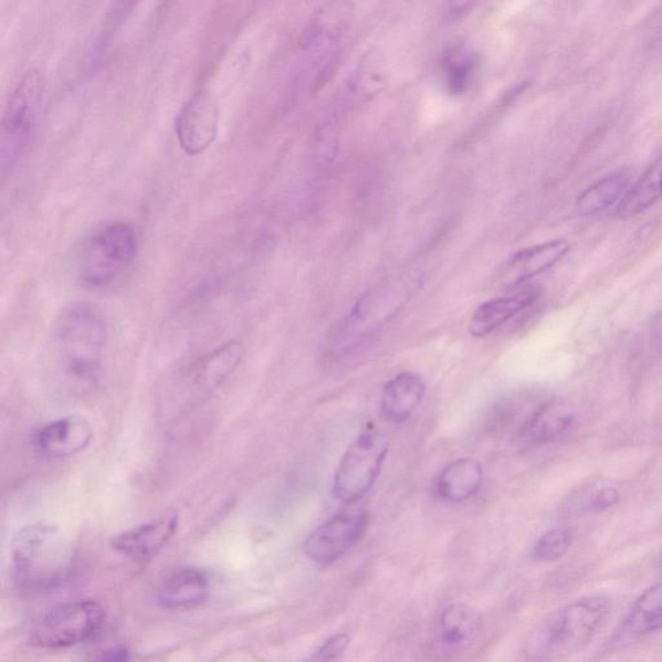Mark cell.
I'll use <instances>...</instances> for the list:
<instances>
[{
	"label": "cell",
	"mask_w": 662,
	"mask_h": 662,
	"mask_svg": "<svg viewBox=\"0 0 662 662\" xmlns=\"http://www.w3.org/2000/svg\"><path fill=\"white\" fill-rule=\"evenodd\" d=\"M55 337L67 386L78 395L93 391L101 380L106 344L102 312L93 304H73L60 316Z\"/></svg>",
	"instance_id": "obj_1"
},
{
	"label": "cell",
	"mask_w": 662,
	"mask_h": 662,
	"mask_svg": "<svg viewBox=\"0 0 662 662\" xmlns=\"http://www.w3.org/2000/svg\"><path fill=\"white\" fill-rule=\"evenodd\" d=\"M610 602L586 597L547 616L532 630L524 652L534 662H559L588 645L610 616Z\"/></svg>",
	"instance_id": "obj_2"
},
{
	"label": "cell",
	"mask_w": 662,
	"mask_h": 662,
	"mask_svg": "<svg viewBox=\"0 0 662 662\" xmlns=\"http://www.w3.org/2000/svg\"><path fill=\"white\" fill-rule=\"evenodd\" d=\"M13 574L22 588H55L71 574L73 555L56 527L36 523L22 528L12 544Z\"/></svg>",
	"instance_id": "obj_3"
},
{
	"label": "cell",
	"mask_w": 662,
	"mask_h": 662,
	"mask_svg": "<svg viewBox=\"0 0 662 662\" xmlns=\"http://www.w3.org/2000/svg\"><path fill=\"white\" fill-rule=\"evenodd\" d=\"M139 254V238L133 225L108 223L91 232L78 255V275L90 288H105L133 267Z\"/></svg>",
	"instance_id": "obj_4"
},
{
	"label": "cell",
	"mask_w": 662,
	"mask_h": 662,
	"mask_svg": "<svg viewBox=\"0 0 662 662\" xmlns=\"http://www.w3.org/2000/svg\"><path fill=\"white\" fill-rule=\"evenodd\" d=\"M242 355L240 341H230L179 371L164 390V414L185 416L202 404L239 367Z\"/></svg>",
	"instance_id": "obj_5"
},
{
	"label": "cell",
	"mask_w": 662,
	"mask_h": 662,
	"mask_svg": "<svg viewBox=\"0 0 662 662\" xmlns=\"http://www.w3.org/2000/svg\"><path fill=\"white\" fill-rule=\"evenodd\" d=\"M44 95L41 72L29 71L14 87L6 105L0 128V177L17 171L32 144Z\"/></svg>",
	"instance_id": "obj_6"
},
{
	"label": "cell",
	"mask_w": 662,
	"mask_h": 662,
	"mask_svg": "<svg viewBox=\"0 0 662 662\" xmlns=\"http://www.w3.org/2000/svg\"><path fill=\"white\" fill-rule=\"evenodd\" d=\"M390 449L387 433L369 423L347 448L334 474L333 493L337 500L353 505L375 486Z\"/></svg>",
	"instance_id": "obj_7"
},
{
	"label": "cell",
	"mask_w": 662,
	"mask_h": 662,
	"mask_svg": "<svg viewBox=\"0 0 662 662\" xmlns=\"http://www.w3.org/2000/svg\"><path fill=\"white\" fill-rule=\"evenodd\" d=\"M104 622V608L93 600L59 606L35 623L32 642L41 649H66L94 638Z\"/></svg>",
	"instance_id": "obj_8"
},
{
	"label": "cell",
	"mask_w": 662,
	"mask_h": 662,
	"mask_svg": "<svg viewBox=\"0 0 662 662\" xmlns=\"http://www.w3.org/2000/svg\"><path fill=\"white\" fill-rule=\"evenodd\" d=\"M368 525L367 509L364 507L345 509L309 534L304 542V553L318 566H332L361 542L367 534Z\"/></svg>",
	"instance_id": "obj_9"
},
{
	"label": "cell",
	"mask_w": 662,
	"mask_h": 662,
	"mask_svg": "<svg viewBox=\"0 0 662 662\" xmlns=\"http://www.w3.org/2000/svg\"><path fill=\"white\" fill-rule=\"evenodd\" d=\"M219 126V108L216 97L208 90H198L182 105L175 122V132L182 150L198 156L216 140Z\"/></svg>",
	"instance_id": "obj_10"
},
{
	"label": "cell",
	"mask_w": 662,
	"mask_h": 662,
	"mask_svg": "<svg viewBox=\"0 0 662 662\" xmlns=\"http://www.w3.org/2000/svg\"><path fill=\"white\" fill-rule=\"evenodd\" d=\"M93 438L94 431L86 418L67 416L36 429L32 444L44 459L61 460L85 451Z\"/></svg>",
	"instance_id": "obj_11"
},
{
	"label": "cell",
	"mask_w": 662,
	"mask_h": 662,
	"mask_svg": "<svg viewBox=\"0 0 662 662\" xmlns=\"http://www.w3.org/2000/svg\"><path fill=\"white\" fill-rule=\"evenodd\" d=\"M477 628L476 614L463 605H449L438 614L431 631L430 653L438 661L459 658Z\"/></svg>",
	"instance_id": "obj_12"
},
{
	"label": "cell",
	"mask_w": 662,
	"mask_h": 662,
	"mask_svg": "<svg viewBox=\"0 0 662 662\" xmlns=\"http://www.w3.org/2000/svg\"><path fill=\"white\" fill-rule=\"evenodd\" d=\"M179 527L178 515L159 517V519L143 524L140 527L122 532L113 538L114 550L136 560H146L156 555L169 544Z\"/></svg>",
	"instance_id": "obj_13"
},
{
	"label": "cell",
	"mask_w": 662,
	"mask_h": 662,
	"mask_svg": "<svg viewBox=\"0 0 662 662\" xmlns=\"http://www.w3.org/2000/svg\"><path fill=\"white\" fill-rule=\"evenodd\" d=\"M569 251V243L563 240L544 242L517 251L508 259L502 272V283L508 287L522 285L525 281L553 269L568 255Z\"/></svg>",
	"instance_id": "obj_14"
},
{
	"label": "cell",
	"mask_w": 662,
	"mask_h": 662,
	"mask_svg": "<svg viewBox=\"0 0 662 662\" xmlns=\"http://www.w3.org/2000/svg\"><path fill=\"white\" fill-rule=\"evenodd\" d=\"M637 171L626 166L593 182L577 197L576 210L581 217H597L620 207L637 181ZM616 208V209H618Z\"/></svg>",
	"instance_id": "obj_15"
},
{
	"label": "cell",
	"mask_w": 662,
	"mask_h": 662,
	"mask_svg": "<svg viewBox=\"0 0 662 662\" xmlns=\"http://www.w3.org/2000/svg\"><path fill=\"white\" fill-rule=\"evenodd\" d=\"M662 629V582L651 586L635 600L622 620L611 642L616 645L633 643Z\"/></svg>",
	"instance_id": "obj_16"
},
{
	"label": "cell",
	"mask_w": 662,
	"mask_h": 662,
	"mask_svg": "<svg viewBox=\"0 0 662 662\" xmlns=\"http://www.w3.org/2000/svg\"><path fill=\"white\" fill-rule=\"evenodd\" d=\"M539 293L536 288H525L519 293L492 300L479 306L469 325L471 337L484 338L500 329L516 315L534 306Z\"/></svg>",
	"instance_id": "obj_17"
},
{
	"label": "cell",
	"mask_w": 662,
	"mask_h": 662,
	"mask_svg": "<svg viewBox=\"0 0 662 662\" xmlns=\"http://www.w3.org/2000/svg\"><path fill=\"white\" fill-rule=\"evenodd\" d=\"M425 395V385L414 372H400L388 382L380 396V409L388 421L404 423L421 407Z\"/></svg>",
	"instance_id": "obj_18"
},
{
	"label": "cell",
	"mask_w": 662,
	"mask_h": 662,
	"mask_svg": "<svg viewBox=\"0 0 662 662\" xmlns=\"http://www.w3.org/2000/svg\"><path fill=\"white\" fill-rule=\"evenodd\" d=\"M210 585L200 569H179L166 578L158 591V602L167 610H190L207 602Z\"/></svg>",
	"instance_id": "obj_19"
},
{
	"label": "cell",
	"mask_w": 662,
	"mask_h": 662,
	"mask_svg": "<svg viewBox=\"0 0 662 662\" xmlns=\"http://www.w3.org/2000/svg\"><path fill=\"white\" fill-rule=\"evenodd\" d=\"M483 466L476 460L460 459L441 470L432 492L441 501L459 502L474 497L483 484Z\"/></svg>",
	"instance_id": "obj_20"
},
{
	"label": "cell",
	"mask_w": 662,
	"mask_h": 662,
	"mask_svg": "<svg viewBox=\"0 0 662 662\" xmlns=\"http://www.w3.org/2000/svg\"><path fill=\"white\" fill-rule=\"evenodd\" d=\"M576 410L567 401L555 399L539 407L524 425L523 435L534 443H547L574 428Z\"/></svg>",
	"instance_id": "obj_21"
},
{
	"label": "cell",
	"mask_w": 662,
	"mask_h": 662,
	"mask_svg": "<svg viewBox=\"0 0 662 662\" xmlns=\"http://www.w3.org/2000/svg\"><path fill=\"white\" fill-rule=\"evenodd\" d=\"M662 200V149L642 177H639L616 216L628 220L643 214Z\"/></svg>",
	"instance_id": "obj_22"
},
{
	"label": "cell",
	"mask_w": 662,
	"mask_h": 662,
	"mask_svg": "<svg viewBox=\"0 0 662 662\" xmlns=\"http://www.w3.org/2000/svg\"><path fill=\"white\" fill-rule=\"evenodd\" d=\"M475 72V61L469 53H453L445 61V77L449 91L462 94L469 88Z\"/></svg>",
	"instance_id": "obj_23"
},
{
	"label": "cell",
	"mask_w": 662,
	"mask_h": 662,
	"mask_svg": "<svg viewBox=\"0 0 662 662\" xmlns=\"http://www.w3.org/2000/svg\"><path fill=\"white\" fill-rule=\"evenodd\" d=\"M572 543V534L567 528H553L539 537L534 558L538 561L558 560L565 555Z\"/></svg>",
	"instance_id": "obj_24"
},
{
	"label": "cell",
	"mask_w": 662,
	"mask_h": 662,
	"mask_svg": "<svg viewBox=\"0 0 662 662\" xmlns=\"http://www.w3.org/2000/svg\"><path fill=\"white\" fill-rule=\"evenodd\" d=\"M351 638L346 633L330 637L306 662H333L348 649Z\"/></svg>",
	"instance_id": "obj_25"
},
{
	"label": "cell",
	"mask_w": 662,
	"mask_h": 662,
	"mask_svg": "<svg viewBox=\"0 0 662 662\" xmlns=\"http://www.w3.org/2000/svg\"><path fill=\"white\" fill-rule=\"evenodd\" d=\"M620 500V493L612 486L593 492L589 501L588 508L590 512H605V509L613 507Z\"/></svg>",
	"instance_id": "obj_26"
},
{
	"label": "cell",
	"mask_w": 662,
	"mask_h": 662,
	"mask_svg": "<svg viewBox=\"0 0 662 662\" xmlns=\"http://www.w3.org/2000/svg\"><path fill=\"white\" fill-rule=\"evenodd\" d=\"M94 662H128L129 651L125 645H112L96 654Z\"/></svg>",
	"instance_id": "obj_27"
},
{
	"label": "cell",
	"mask_w": 662,
	"mask_h": 662,
	"mask_svg": "<svg viewBox=\"0 0 662 662\" xmlns=\"http://www.w3.org/2000/svg\"><path fill=\"white\" fill-rule=\"evenodd\" d=\"M653 336L662 340V311L652 319Z\"/></svg>",
	"instance_id": "obj_28"
}]
</instances>
